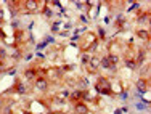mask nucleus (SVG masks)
I'll return each instance as SVG.
<instances>
[{"instance_id": "obj_27", "label": "nucleus", "mask_w": 151, "mask_h": 114, "mask_svg": "<svg viewBox=\"0 0 151 114\" xmlns=\"http://www.w3.org/2000/svg\"><path fill=\"white\" fill-rule=\"evenodd\" d=\"M76 3V6H77L79 10H85L87 6H85V2H74Z\"/></svg>"}, {"instance_id": "obj_38", "label": "nucleus", "mask_w": 151, "mask_h": 114, "mask_svg": "<svg viewBox=\"0 0 151 114\" xmlns=\"http://www.w3.org/2000/svg\"><path fill=\"white\" fill-rule=\"evenodd\" d=\"M114 114H122V109H119V108L114 109Z\"/></svg>"}, {"instance_id": "obj_29", "label": "nucleus", "mask_w": 151, "mask_h": 114, "mask_svg": "<svg viewBox=\"0 0 151 114\" xmlns=\"http://www.w3.org/2000/svg\"><path fill=\"white\" fill-rule=\"evenodd\" d=\"M34 60V53H27V55H24V61H32Z\"/></svg>"}, {"instance_id": "obj_10", "label": "nucleus", "mask_w": 151, "mask_h": 114, "mask_svg": "<svg viewBox=\"0 0 151 114\" xmlns=\"http://www.w3.org/2000/svg\"><path fill=\"white\" fill-rule=\"evenodd\" d=\"M42 15H44L47 19H50L52 16H55V11H53L48 5H44V6H42Z\"/></svg>"}, {"instance_id": "obj_30", "label": "nucleus", "mask_w": 151, "mask_h": 114, "mask_svg": "<svg viewBox=\"0 0 151 114\" xmlns=\"http://www.w3.org/2000/svg\"><path fill=\"white\" fill-rule=\"evenodd\" d=\"M12 26H13V29H15V31H18V27H19V21H18V19H13V21H12Z\"/></svg>"}, {"instance_id": "obj_19", "label": "nucleus", "mask_w": 151, "mask_h": 114, "mask_svg": "<svg viewBox=\"0 0 151 114\" xmlns=\"http://www.w3.org/2000/svg\"><path fill=\"white\" fill-rule=\"evenodd\" d=\"M12 58H13V60H16V61H18V60H21V58H23V52H21L19 48H16V50H15V53L12 55Z\"/></svg>"}, {"instance_id": "obj_17", "label": "nucleus", "mask_w": 151, "mask_h": 114, "mask_svg": "<svg viewBox=\"0 0 151 114\" xmlns=\"http://www.w3.org/2000/svg\"><path fill=\"white\" fill-rule=\"evenodd\" d=\"M96 32L100 35V40H103V42L106 40V31L103 29V27H96Z\"/></svg>"}, {"instance_id": "obj_11", "label": "nucleus", "mask_w": 151, "mask_h": 114, "mask_svg": "<svg viewBox=\"0 0 151 114\" xmlns=\"http://www.w3.org/2000/svg\"><path fill=\"white\" fill-rule=\"evenodd\" d=\"M138 23H140V24H146V26H150V11L142 13V15L138 16Z\"/></svg>"}, {"instance_id": "obj_9", "label": "nucleus", "mask_w": 151, "mask_h": 114, "mask_svg": "<svg viewBox=\"0 0 151 114\" xmlns=\"http://www.w3.org/2000/svg\"><path fill=\"white\" fill-rule=\"evenodd\" d=\"M124 63H125V67H127V69L137 71V63H135V60H134V58H130V56H129V58H125V60H124Z\"/></svg>"}, {"instance_id": "obj_31", "label": "nucleus", "mask_w": 151, "mask_h": 114, "mask_svg": "<svg viewBox=\"0 0 151 114\" xmlns=\"http://www.w3.org/2000/svg\"><path fill=\"white\" fill-rule=\"evenodd\" d=\"M3 114H12V106H3Z\"/></svg>"}, {"instance_id": "obj_1", "label": "nucleus", "mask_w": 151, "mask_h": 114, "mask_svg": "<svg viewBox=\"0 0 151 114\" xmlns=\"http://www.w3.org/2000/svg\"><path fill=\"white\" fill-rule=\"evenodd\" d=\"M135 87H137V90H138V93H137V95L143 97L145 92L150 90V79H143V77H140V79L135 82Z\"/></svg>"}, {"instance_id": "obj_13", "label": "nucleus", "mask_w": 151, "mask_h": 114, "mask_svg": "<svg viewBox=\"0 0 151 114\" xmlns=\"http://www.w3.org/2000/svg\"><path fill=\"white\" fill-rule=\"evenodd\" d=\"M88 84H90V82H88V79H87V77H82V79H81V82L77 84V87H79L77 90H87Z\"/></svg>"}, {"instance_id": "obj_36", "label": "nucleus", "mask_w": 151, "mask_h": 114, "mask_svg": "<svg viewBox=\"0 0 151 114\" xmlns=\"http://www.w3.org/2000/svg\"><path fill=\"white\" fill-rule=\"evenodd\" d=\"M5 39V32H3V29L0 27V40H3Z\"/></svg>"}, {"instance_id": "obj_25", "label": "nucleus", "mask_w": 151, "mask_h": 114, "mask_svg": "<svg viewBox=\"0 0 151 114\" xmlns=\"http://www.w3.org/2000/svg\"><path fill=\"white\" fill-rule=\"evenodd\" d=\"M61 97H63V100H69L71 98V92L69 90H63V92H61Z\"/></svg>"}, {"instance_id": "obj_7", "label": "nucleus", "mask_w": 151, "mask_h": 114, "mask_svg": "<svg viewBox=\"0 0 151 114\" xmlns=\"http://www.w3.org/2000/svg\"><path fill=\"white\" fill-rule=\"evenodd\" d=\"M24 3V6H26V10L29 13H35L39 10V3L40 2H37V0H26V2H23Z\"/></svg>"}, {"instance_id": "obj_4", "label": "nucleus", "mask_w": 151, "mask_h": 114, "mask_svg": "<svg viewBox=\"0 0 151 114\" xmlns=\"http://www.w3.org/2000/svg\"><path fill=\"white\" fill-rule=\"evenodd\" d=\"M34 85L39 92H47L48 90V79H45V77H37V79L34 80Z\"/></svg>"}, {"instance_id": "obj_20", "label": "nucleus", "mask_w": 151, "mask_h": 114, "mask_svg": "<svg viewBox=\"0 0 151 114\" xmlns=\"http://www.w3.org/2000/svg\"><path fill=\"white\" fill-rule=\"evenodd\" d=\"M88 60H90V55H88V53H82L81 55V63L82 65H87Z\"/></svg>"}, {"instance_id": "obj_3", "label": "nucleus", "mask_w": 151, "mask_h": 114, "mask_svg": "<svg viewBox=\"0 0 151 114\" xmlns=\"http://www.w3.org/2000/svg\"><path fill=\"white\" fill-rule=\"evenodd\" d=\"M100 69L116 72V71H117V66H113V65H111L109 60H108V55H106V56H101V58H100Z\"/></svg>"}, {"instance_id": "obj_5", "label": "nucleus", "mask_w": 151, "mask_h": 114, "mask_svg": "<svg viewBox=\"0 0 151 114\" xmlns=\"http://www.w3.org/2000/svg\"><path fill=\"white\" fill-rule=\"evenodd\" d=\"M13 88H15V92L18 95H26L27 93V85L24 84L23 80H19L18 77L15 79V85H13Z\"/></svg>"}, {"instance_id": "obj_39", "label": "nucleus", "mask_w": 151, "mask_h": 114, "mask_svg": "<svg viewBox=\"0 0 151 114\" xmlns=\"http://www.w3.org/2000/svg\"><path fill=\"white\" fill-rule=\"evenodd\" d=\"M0 21H3V10L0 8Z\"/></svg>"}, {"instance_id": "obj_21", "label": "nucleus", "mask_w": 151, "mask_h": 114, "mask_svg": "<svg viewBox=\"0 0 151 114\" xmlns=\"http://www.w3.org/2000/svg\"><path fill=\"white\" fill-rule=\"evenodd\" d=\"M60 26H61V21L53 23V24H52V32H60Z\"/></svg>"}, {"instance_id": "obj_33", "label": "nucleus", "mask_w": 151, "mask_h": 114, "mask_svg": "<svg viewBox=\"0 0 151 114\" xmlns=\"http://www.w3.org/2000/svg\"><path fill=\"white\" fill-rule=\"evenodd\" d=\"M6 72H8L10 76H15V74H16V67H12V69H8Z\"/></svg>"}, {"instance_id": "obj_22", "label": "nucleus", "mask_w": 151, "mask_h": 114, "mask_svg": "<svg viewBox=\"0 0 151 114\" xmlns=\"http://www.w3.org/2000/svg\"><path fill=\"white\" fill-rule=\"evenodd\" d=\"M137 8H140V2H132V5L129 6V11H134Z\"/></svg>"}, {"instance_id": "obj_16", "label": "nucleus", "mask_w": 151, "mask_h": 114, "mask_svg": "<svg viewBox=\"0 0 151 114\" xmlns=\"http://www.w3.org/2000/svg\"><path fill=\"white\" fill-rule=\"evenodd\" d=\"M108 60H109V63L113 66H117V63H119V56L114 55V53H109V55H108Z\"/></svg>"}, {"instance_id": "obj_14", "label": "nucleus", "mask_w": 151, "mask_h": 114, "mask_svg": "<svg viewBox=\"0 0 151 114\" xmlns=\"http://www.w3.org/2000/svg\"><path fill=\"white\" fill-rule=\"evenodd\" d=\"M138 37L140 39H143V40H146V42H150V31L148 29H138Z\"/></svg>"}, {"instance_id": "obj_18", "label": "nucleus", "mask_w": 151, "mask_h": 114, "mask_svg": "<svg viewBox=\"0 0 151 114\" xmlns=\"http://www.w3.org/2000/svg\"><path fill=\"white\" fill-rule=\"evenodd\" d=\"M142 77H143V79H150V65H146L142 69Z\"/></svg>"}, {"instance_id": "obj_28", "label": "nucleus", "mask_w": 151, "mask_h": 114, "mask_svg": "<svg viewBox=\"0 0 151 114\" xmlns=\"http://www.w3.org/2000/svg\"><path fill=\"white\" fill-rule=\"evenodd\" d=\"M45 42H47V44H55V37H52V35H47V37H45Z\"/></svg>"}, {"instance_id": "obj_15", "label": "nucleus", "mask_w": 151, "mask_h": 114, "mask_svg": "<svg viewBox=\"0 0 151 114\" xmlns=\"http://www.w3.org/2000/svg\"><path fill=\"white\" fill-rule=\"evenodd\" d=\"M71 100H74L76 103L82 101V90H74L73 93H71Z\"/></svg>"}, {"instance_id": "obj_26", "label": "nucleus", "mask_w": 151, "mask_h": 114, "mask_svg": "<svg viewBox=\"0 0 151 114\" xmlns=\"http://www.w3.org/2000/svg\"><path fill=\"white\" fill-rule=\"evenodd\" d=\"M119 98H121V100H124V101H125V100H127V98H129V92H125V90H122V92H121V93H119Z\"/></svg>"}, {"instance_id": "obj_40", "label": "nucleus", "mask_w": 151, "mask_h": 114, "mask_svg": "<svg viewBox=\"0 0 151 114\" xmlns=\"http://www.w3.org/2000/svg\"><path fill=\"white\" fill-rule=\"evenodd\" d=\"M0 105H3V103H2V100H0Z\"/></svg>"}, {"instance_id": "obj_32", "label": "nucleus", "mask_w": 151, "mask_h": 114, "mask_svg": "<svg viewBox=\"0 0 151 114\" xmlns=\"http://www.w3.org/2000/svg\"><path fill=\"white\" fill-rule=\"evenodd\" d=\"M35 58H39V60H45L47 56H45V53H42V52H37V53H35Z\"/></svg>"}, {"instance_id": "obj_34", "label": "nucleus", "mask_w": 151, "mask_h": 114, "mask_svg": "<svg viewBox=\"0 0 151 114\" xmlns=\"http://www.w3.org/2000/svg\"><path fill=\"white\" fill-rule=\"evenodd\" d=\"M79 19H81L82 23H87V16H85V15H81V16H79Z\"/></svg>"}, {"instance_id": "obj_12", "label": "nucleus", "mask_w": 151, "mask_h": 114, "mask_svg": "<svg viewBox=\"0 0 151 114\" xmlns=\"http://www.w3.org/2000/svg\"><path fill=\"white\" fill-rule=\"evenodd\" d=\"M135 63H137V67H142L143 65H145V52H143V50L138 53V55H137Z\"/></svg>"}, {"instance_id": "obj_24", "label": "nucleus", "mask_w": 151, "mask_h": 114, "mask_svg": "<svg viewBox=\"0 0 151 114\" xmlns=\"http://www.w3.org/2000/svg\"><path fill=\"white\" fill-rule=\"evenodd\" d=\"M47 45H48V44H47V42L44 40V42H40V44H37V47H35V48H37V52H42V50H44Z\"/></svg>"}, {"instance_id": "obj_8", "label": "nucleus", "mask_w": 151, "mask_h": 114, "mask_svg": "<svg viewBox=\"0 0 151 114\" xmlns=\"http://www.w3.org/2000/svg\"><path fill=\"white\" fill-rule=\"evenodd\" d=\"M24 77H26V80L34 82L35 79H37V69H34V67H27V69L24 71Z\"/></svg>"}, {"instance_id": "obj_2", "label": "nucleus", "mask_w": 151, "mask_h": 114, "mask_svg": "<svg viewBox=\"0 0 151 114\" xmlns=\"http://www.w3.org/2000/svg\"><path fill=\"white\" fill-rule=\"evenodd\" d=\"M87 66H88V72L96 74L98 69H100V58L96 55H90V60H88Z\"/></svg>"}, {"instance_id": "obj_37", "label": "nucleus", "mask_w": 151, "mask_h": 114, "mask_svg": "<svg viewBox=\"0 0 151 114\" xmlns=\"http://www.w3.org/2000/svg\"><path fill=\"white\" fill-rule=\"evenodd\" d=\"M71 27H73V24H71V23L64 24V29H68V32H69V29H71Z\"/></svg>"}, {"instance_id": "obj_6", "label": "nucleus", "mask_w": 151, "mask_h": 114, "mask_svg": "<svg viewBox=\"0 0 151 114\" xmlns=\"http://www.w3.org/2000/svg\"><path fill=\"white\" fill-rule=\"evenodd\" d=\"M74 113L76 114H90V109H88V106L84 101H77L74 106Z\"/></svg>"}, {"instance_id": "obj_35", "label": "nucleus", "mask_w": 151, "mask_h": 114, "mask_svg": "<svg viewBox=\"0 0 151 114\" xmlns=\"http://www.w3.org/2000/svg\"><path fill=\"white\" fill-rule=\"evenodd\" d=\"M103 21H105V24H109L111 23V18L109 16H105V18H103Z\"/></svg>"}, {"instance_id": "obj_23", "label": "nucleus", "mask_w": 151, "mask_h": 114, "mask_svg": "<svg viewBox=\"0 0 151 114\" xmlns=\"http://www.w3.org/2000/svg\"><path fill=\"white\" fill-rule=\"evenodd\" d=\"M6 50L5 48H0V61H3V60H6Z\"/></svg>"}]
</instances>
